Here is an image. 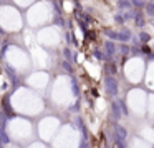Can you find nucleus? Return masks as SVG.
Wrapping results in <instances>:
<instances>
[{"mask_svg": "<svg viewBox=\"0 0 154 148\" xmlns=\"http://www.w3.org/2000/svg\"><path fill=\"white\" fill-rule=\"evenodd\" d=\"M147 10H149V12H151V14H152V15H154V5H152V4H151V5H149V7H147Z\"/></svg>", "mask_w": 154, "mask_h": 148, "instance_id": "nucleus-2", "label": "nucleus"}, {"mask_svg": "<svg viewBox=\"0 0 154 148\" xmlns=\"http://www.w3.org/2000/svg\"><path fill=\"white\" fill-rule=\"evenodd\" d=\"M141 38H143V40H149V35H147V34H141Z\"/></svg>", "mask_w": 154, "mask_h": 148, "instance_id": "nucleus-1", "label": "nucleus"}]
</instances>
